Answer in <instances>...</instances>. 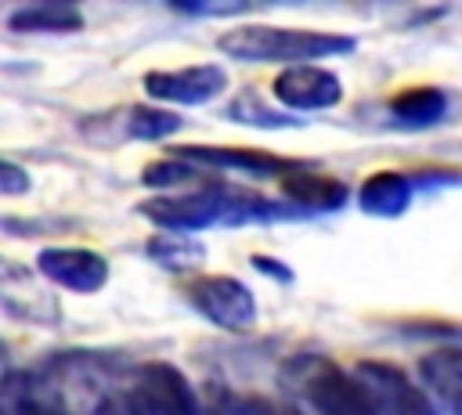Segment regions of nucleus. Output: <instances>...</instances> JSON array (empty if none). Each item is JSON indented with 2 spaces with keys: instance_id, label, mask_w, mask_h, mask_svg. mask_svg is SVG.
<instances>
[{
  "instance_id": "obj_1",
  "label": "nucleus",
  "mask_w": 462,
  "mask_h": 415,
  "mask_svg": "<svg viewBox=\"0 0 462 415\" xmlns=\"http://www.w3.org/2000/svg\"><path fill=\"white\" fill-rule=\"evenodd\" d=\"M217 47L238 61L260 65H318V58L350 54L354 36L318 32V29H285V25H235L217 36Z\"/></svg>"
},
{
  "instance_id": "obj_2",
  "label": "nucleus",
  "mask_w": 462,
  "mask_h": 415,
  "mask_svg": "<svg viewBox=\"0 0 462 415\" xmlns=\"http://www.w3.org/2000/svg\"><path fill=\"white\" fill-rule=\"evenodd\" d=\"M242 191H227V188H202V191H188V195H159L141 202V213L166 227L170 235H184V231H202L217 220H245V217H260V213H274L267 198L245 195V202H235Z\"/></svg>"
},
{
  "instance_id": "obj_3",
  "label": "nucleus",
  "mask_w": 462,
  "mask_h": 415,
  "mask_svg": "<svg viewBox=\"0 0 462 415\" xmlns=\"http://www.w3.org/2000/svg\"><path fill=\"white\" fill-rule=\"evenodd\" d=\"M285 379L318 415H379L361 379L343 372L328 357L303 354L285 364Z\"/></svg>"
},
{
  "instance_id": "obj_4",
  "label": "nucleus",
  "mask_w": 462,
  "mask_h": 415,
  "mask_svg": "<svg viewBox=\"0 0 462 415\" xmlns=\"http://www.w3.org/2000/svg\"><path fill=\"white\" fill-rule=\"evenodd\" d=\"M361 386L368 390L379 415H440L430 393L397 364L390 361H361L357 372Z\"/></svg>"
},
{
  "instance_id": "obj_5",
  "label": "nucleus",
  "mask_w": 462,
  "mask_h": 415,
  "mask_svg": "<svg viewBox=\"0 0 462 415\" xmlns=\"http://www.w3.org/2000/svg\"><path fill=\"white\" fill-rule=\"evenodd\" d=\"M188 300L202 318H209L220 328L238 332V328H249L256 321V300H253L249 285L231 278V274H206V278L191 281Z\"/></svg>"
},
{
  "instance_id": "obj_6",
  "label": "nucleus",
  "mask_w": 462,
  "mask_h": 415,
  "mask_svg": "<svg viewBox=\"0 0 462 415\" xmlns=\"http://www.w3.org/2000/svg\"><path fill=\"white\" fill-rule=\"evenodd\" d=\"M271 94L296 112H321L343 101V79L325 65H292L282 69L271 83Z\"/></svg>"
},
{
  "instance_id": "obj_7",
  "label": "nucleus",
  "mask_w": 462,
  "mask_h": 415,
  "mask_svg": "<svg viewBox=\"0 0 462 415\" xmlns=\"http://www.w3.org/2000/svg\"><path fill=\"white\" fill-rule=\"evenodd\" d=\"M36 267L47 281L69 289V292H97L108 281V260L94 249L79 245H51L36 256Z\"/></svg>"
},
{
  "instance_id": "obj_8",
  "label": "nucleus",
  "mask_w": 462,
  "mask_h": 415,
  "mask_svg": "<svg viewBox=\"0 0 462 415\" xmlns=\"http://www.w3.org/2000/svg\"><path fill=\"white\" fill-rule=\"evenodd\" d=\"M227 87V72L220 65H188V69H155L144 76V90L155 101L170 105H202Z\"/></svg>"
},
{
  "instance_id": "obj_9",
  "label": "nucleus",
  "mask_w": 462,
  "mask_h": 415,
  "mask_svg": "<svg viewBox=\"0 0 462 415\" xmlns=\"http://www.w3.org/2000/svg\"><path fill=\"white\" fill-rule=\"evenodd\" d=\"M134 393L155 411V415H202V404L191 390V383L184 379L180 368L166 364V361H152L137 372V386Z\"/></svg>"
},
{
  "instance_id": "obj_10",
  "label": "nucleus",
  "mask_w": 462,
  "mask_h": 415,
  "mask_svg": "<svg viewBox=\"0 0 462 415\" xmlns=\"http://www.w3.org/2000/svg\"><path fill=\"white\" fill-rule=\"evenodd\" d=\"M177 159L202 162V166H220V170H238V173H253V177H285V173H292L300 166V162L271 155V152L227 148V144H180Z\"/></svg>"
},
{
  "instance_id": "obj_11",
  "label": "nucleus",
  "mask_w": 462,
  "mask_h": 415,
  "mask_svg": "<svg viewBox=\"0 0 462 415\" xmlns=\"http://www.w3.org/2000/svg\"><path fill=\"white\" fill-rule=\"evenodd\" d=\"M419 386L448 415H462V346L444 343V346H433L430 354H422Z\"/></svg>"
},
{
  "instance_id": "obj_12",
  "label": "nucleus",
  "mask_w": 462,
  "mask_h": 415,
  "mask_svg": "<svg viewBox=\"0 0 462 415\" xmlns=\"http://www.w3.org/2000/svg\"><path fill=\"white\" fill-rule=\"evenodd\" d=\"M415 195V180L401 170H375L357 188V202L372 217H401Z\"/></svg>"
},
{
  "instance_id": "obj_13",
  "label": "nucleus",
  "mask_w": 462,
  "mask_h": 415,
  "mask_svg": "<svg viewBox=\"0 0 462 415\" xmlns=\"http://www.w3.org/2000/svg\"><path fill=\"white\" fill-rule=\"evenodd\" d=\"M282 191L296 206H307V209H339L350 198V188L339 177H328V173H318L307 166H296L292 173H285Z\"/></svg>"
},
{
  "instance_id": "obj_14",
  "label": "nucleus",
  "mask_w": 462,
  "mask_h": 415,
  "mask_svg": "<svg viewBox=\"0 0 462 415\" xmlns=\"http://www.w3.org/2000/svg\"><path fill=\"white\" fill-rule=\"evenodd\" d=\"M448 108H451L448 90H440V87H408L390 101V119L397 126L422 130V126L440 123L448 115Z\"/></svg>"
},
{
  "instance_id": "obj_15",
  "label": "nucleus",
  "mask_w": 462,
  "mask_h": 415,
  "mask_svg": "<svg viewBox=\"0 0 462 415\" xmlns=\"http://www.w3.org/2000/svg\"><path fill=\"white\" fill-rule=\"evenodd\" d=\"M7 25L14 32H76L83 29V14L72 4H29L11 11Z\"/></svg>"
},
{
  "instance_id": "obj_16",
  "label": "nucleus",
  "mask_w": 462,
  "mask_h": 415,
  "mask_svg": "<svg viewBox=\"0 0 462 415\" xmlns=\"http://www.w3.org/2000/svg\"><path fill=\"white\" fill-rule=\"evenodd\" d=\"M180 130V115L166 112V108H130L126 115V134L134 141H162V137H173Z\"/></svg>"
},
{
  "instance_id": "obj_17",
  "label": "nucleus",
  "mask_w": 462,
  "mask_h": 415,
  "mask_svg": "<svg viewBox=\"0 0 462 415\" xmlns=\"http://www.w3.org/2000/svg\"><path fill=\"white\" fill-rule=\"evenodd\" d=\"M148 253L159 260V263H170V267H188V263H195V260H202V245H195L191 238H184V235H159V238H152L148 242Z\"/></svg>"
},
{
  "instance_id": "obj_18",
  "label": "nucleus",
  "mask_w": 462,
  "mask_h": 415,
  "mask_svg": "<svg viewBox=\"0 0 462 415\" xmlns=\"http://www.w3.org/2000/svg\"><path fill=\"white\" fill-rule=\"evenodd\" d=\"M191 177H195V170L184 159H159V162L141 170V180L152 184V188H173V184H184Z\"/></svg>"
},
{
  "instance_id": "obj_19",
  "label": "nucleus",
  "mask_w": 462,
  "mask_h": 415,
  "mask_svg": "<svg viewBox=\"0 0 462 415\" xmlns=\"http://www.w3.org/2000/svg\"><path fill=\"white\" fill-rule=\"evenodd\" d=\"M209 415H271V401H260V397H231V393H220V397H213V404H209Z\"/></svg>"
},
{
  "instance_id": "obj_20",
  "label": "nucleus",
  "mask_w": 462,
  "mask_h": 415,
  "mask_svg": "<svg viewBox=\"0 0 462 415\" xmlns=\"http://www.w3.org/2000/svg\"><path fill=\"white\" fill-rule=\"evenodd\" d=\"M29 173L7 159H0V195H25L29 191Z\"/></svg>"
},
{
  "instance_id": "obj_21",
  "label": "nucleus",
  "mask_w": 462,
  "mask_h": 415,
  "mask_svg": "<svg viewBox=\"0 0 462 415\" xmlns=\"http://www.w3.org/2000/svg\"><path fill=\"white\" fill-rule=\"evenodd\" d=\"M11 415H69L65 408L51 404V401H40V397H18Z\"/></svg>"
},
{
  "instance_id": "obj_22",
  "label": "nucleus",
  "mask_w": 462,
  "mask_h": 415,
  "mask_svg": "<svg viewBox=\"0 0 462 415\" xmlns=\"http://www.w3.org/2000/svg\"><path fill=\"white\" fill-rule=\"evenodd\" d=\"M130 415H155V411H152V408H148V404L130 390Z\"/></svg>"
},
{
  "instance_id": "obj_23",
  "label": "nucleus",
  "mask_w": 462,
  "mask_h": 415,
  "mask_svg": "<svg viewBox=\"0 0 462 415\" xmlns=\"http://www.w3.org/2000/svg\"><path fill=\"white\" fill-rule=\"evenodd\" d=\"M271 415H303V411H296V408H289V404H274V401H271Z\"/></svg>"
}]
</instances>
